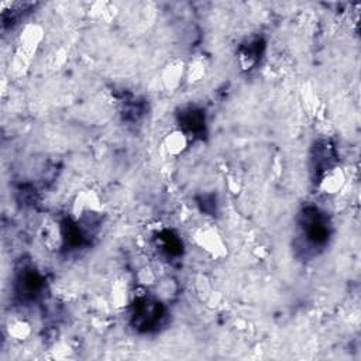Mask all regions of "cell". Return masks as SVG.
Returning <instances> with one entry per match:
<instances>
[{
  "label": "cell",
  "instance_id": "obj_1",
  "mask_svg": "<svg viewBox=\"0 0 361 361\" xmlns=\"http://www.w3.org/2000/svg\"><path fill=\"white\" fill-rule=\"evenodd\" d=\"M300 235L310 248H322L329 238V223L323 213L316 207L303 210L299 221Z\"/></svg>",
  "mask_w": 361,
  "mask_h": 361
},
{
  "label": "cell",
  "instance_id": "obj_2",
  "mask_svg": "<svg viewBox=\"0 0 361 361\" xmlns=\"http://www.w3.org/2000/svg\"><path fill=\"white\" fill-rule=\"evenodd\" d=\"M164 314L165 310L158 302L148 298H142L134 303L131 319L133 324L137 329L142 331H149L161 324Z\"/></svg>",
  "mask_w": 361,
  "mask_h": 361
},
{
  "label": "cell",
  "instance_id": "obj_3",
  "mask_svg": "<svg viewBox=\"0 0 361 361\" xmlns=\"http://www.w3.org/2000/svg\"><path fill=\"white\" fill-rule=\"evenodd\" d=\"M17 295L25 300H34L42 289V278L34 269H24L16 282Z\"/></svg>",
  "mask_w": 361,
  "mask_h": 361
},
{
  "label": "cell",
  "instance_id": "obj_4",
  "mask_svg": "<svg viewBox=\"0 0 361 361\" xmlns=\"http://www.w3.org/2000/svg\"><path fill=\"white\" fill-rule=\"evenodd\" d=\"M180 124L193 135H200L204 131V116L200 110L189 109L180 116Z\"/></svg>",
  "mask_w": 361,
  "mask_h": 361
}]
</instances>
